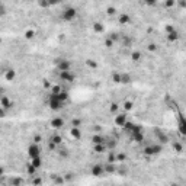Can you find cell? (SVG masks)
Masks as SVG:
<instances>
[{
  "label": "cell",
  "mask_w": 186,
  "mask_h": 186,
  "mask_svg": "<svg viewBox=\"0 0 186 186\" xmlns=\"http://www.w3.org/2000/svg\"><path fill=\"white\" fill-rule=\"evenodd\" d=\"M48 108L51 109V111H60V109H63L64 106H66V103L67 102H64V100H61L57 95H52V93H50L48 95Z\"/></svg>",
  "instance_id": "obj_1"
},
{
  "label": "cell",
  "mask_w": 186,
  "mask_h": 186,
  "mask_svg": "<svg viewBox=\"0 0 186 186\" xmlns=\"http://www.w3.org/2000/svg\"><path fill=\"white\" fill-rule=\"evenodd\" d=\"M76 16H77V10H76L74 7H71V6L66 7V9L61 12V19H63L64 22H71V21H74Z\"/></svg>",
  "instance_id": "obj_2"
},
{
  "label": "cell",
  "mask_w": 186,
  "mask_h": 186,
  "mask_svg": "<svg viewBox=\"0 0 186 186\" xmlns=\"http://www.w3.org/2000/svg\"><path fill=\"white\" fill-rule=\"evenodd\" d=\"M55 67L58 71H69V70H71V63H70V60L60 57L55 60Z\"/></svg>",
  "instance_id": "obj_3"
},
{
  "label": "cell",
  "mask_w": 186,
  "mask_h": 186,
  "mask_svg": "<svg viewBox=\"0 0 186 186\" xmlns=\"http://www.w3.org/2000/svg\"><path fill=\"white\" fill-rule=\"evenodd\" d=\"M161 150H163L161 144H150L147 147H144V154L146 156H154V154H158Z\"/></svg>",
  "instance_id": "obj_4"
},
{
  "label": "cell",
  "mask_w": 186,
  "mask_h": 186,
  "mask_svg": "<svg viewBox=\"0 0 186 186\" xmlns=\"http://www.w3.org/2000/svg\"><path fill=\"white\" fill-rule=\"evenodd\" d=\"M58 77H60V80L61 81H64V83H73L74 81V74L71 73V70H69V71H58Z\"/></svg>",
  "instance_id": "obj_5"
},
{
  "label": "cell",
  "mask_w": 186,
  "mask_h": 186,
  "mask_svg": "<svg viewBox=\"0 0 186 186\" xmlns=\"http://www.w3.org/2000/svg\"><path fill=\"white\" fill-rule=\"evenodd\" d=\"M28 154H29L31 158H32V157H37V156H41V149H39L38 143H32V144L28 147Z\"/></svg>",
  "instance_id": "obj_6"
},
{
  "label": "cell",
  "mask_w": 186,
  "mask_h": 186,
  "mask_svg": "<svg viewBox=\"0 0 186 186\" xmlns=\"http://www.w3.org/2000/svg\"><path fill=\"white\" fill-rule=\"evenodd\" d=\"M92 175H95V176H102V175H105L103 164H102V163L93 164V166H92Z\"/></svg>",
  "instance_id": "obj_7"
},
{
  "label": "cell",
  "mask_w": 186,
  "mask_h": 186,
  "mask_svg": "<svg viewBox=\"0 0 186 186\" xmlns=\"http://www.w3.org/2000/svg\"><path fill=\"white\" fill-rule=\"evenodd\" d=\"M0 106L4 108V109L7 111V109H10V108L13 106V103H12V100H10L7 96H3V95H1V96H0Z\"/></svg>",
  "instance_id": "obj_8"
},
{
  "label": "cell",
  "mask_w": 186,
  "mask_h": 186,
  "mask_svg": "<svg viewBox=\"0 0 186 186\" xmlns=\"http://www.w3.org/2000/svg\"><path fill=\"white\" fill-rule=\"evenodd\" d=\"M127 121H128V116H127L125 113H119V115H115V124H116L118 127H124Z\"/></svg>",
  "instance_id": "obj_9"
},
{
  "label": "cell",
  "mask_w": 186,
  "mask_h": 186,
  "mask_svg": "<svg viewBox=\"0 0 186 186\" xmlns=\"http://www.w3.org/2000/svg\"><path fill=\"white\" fill-rule=\"evenodd\" d=\"M51 127H52V128H63V127H64V119L60 118V116H55V118L51 121Z\"/></svg>",
  "instance_id": "obj_10"
},
{
  "label": "cell",
  "mask_w": 186,
  "mask_h": 186,
  "mask_svg": "<svg viewBox=\"0 0 186 186\" xmlns=\"http://www.w3.org/2000/svg\"><path fill=\"white\" fill-rule=\"evenodd\" d=\"M70 135H71L74 140L81 138V129H80L79 127H71V128H70Z\"/></svg>",
  "instance_id": "obj_11"
},
{
  "label": "cell",
  "mask_w": 186,
  "mask_h": 186,
  "mask_svg": "<svg viewBox=\"0 0 186 186\" xmlns=\"http://www.w3.org/2000/svg\"><path fill=\"white\" fill-rule=\"evenodd\" d=\"M31 164L35 167V169H39L41 166H42V158H41V156H37V157H32L31 158Z\"/></svg>",
  "instance_id": "obj_12"
},
{
  "label": "cell",
  "mask_w": 186,
  "mask_h": 186,
  "mask_svg": "<svg viewBox=\"0 0 186 186\" xmlns=\"http://www.w3.org/2000/svg\"><path fill=\"white\" fill-rule=\"evenodd\" d=\"M4 77H6V80L12 81V80L16 77V71H15V70H12V69H9V70H4Z\"/></svg>",
  "instance_id": "obj_13"
},
{
  "label": "cell",
  "mask_w": 186,
  "mask_h": 186,
  "mask_svg": "<svg viewBox=\"0 0 186 186\" xmlns=\"http://www.w3.org/2000/svg\"><path fill=\"white\" fill-rule=\"evenodd\" d=\"M118 19H119V23H121V25H127V23H129V21H131L129 16H128L127 13H121Z\"/></svg>",
  "instance_id": "obj_14"
},
{
  "label": "cell",
  "mask_w": 186,
  "mask_h": 186,
  "mask_svg": "<svg viewBox=\"0 0 186 186\" xmlns=\"http://www.w3.org/2000/svg\"><path fill=\"white\" fill-rule=\"evenodd\" d=\"M93 31H95L96 34H102V32L105 31V26H103L100 22H95V23H93Z\"/></svg>",
  "instance_id": "obj_15"
},
{
  "label": "cell",
  "mask_w": 186,
  "mask_h": 186,
  "mask_svg": "<svg viewBox=\"0 0 186 186\" xmlns=\"http://www.w3.org/2000/svg\"><path fill=\"white\" fill-rule=\"evenodd\" d=\"M105 141V138L102 137V135H93L92 137V143L93 144H100V143H103Z\"/></svg>",
  "instance_id": "obj_16"
},
{
  "label": "cell",
  "mask_w": 186,
  "mask_h": 186,
  "mask_svg": "<svg viewBox=\"0 0 186 186\" xmlns=\"http://www.w3.org/2000/svg\"><path fill=\"white\" fill-rule=\"evenodd\" d=\"M167 35H169V41H176V39H178V38H179V34H178V31H176V29H175V31H172V32H169V34H167Z\"/></svg>",
  "instance_id": "obj_17"
},
{
  "label": "cell",
  "mask_w": 186,
  "mask_h": 186,
  "mask_svg": "<svg viewBox=\"0 0 186 186\" xmlns=\"http://www.w3.org/2000/svg\"><path fill=\"white\" fill-rule=\"evenodd\" d=\"M131 81V77L128 74H125V73H122L121 74V83H124V84H127V83H129Z\"/></svg>",
  "instance_id": "obj_18"
},
{
  "label": "cell",
  "mask_w": 186,
  "mask_h": 186,
  "mask_svg": "<svg viewBox=\"0 0 186 186\" xmlns=\"http://www.w3.org/2000/svg\"><path fill=\"white\" fill-rule=\"evenodd\" d=\"M51 141H52L55 146H58V144H61V137H60V135H52V137H51Z\"/></svg>",
  "instance_id": "obj_19"
},
{
  "label": "cell",
  "mask_w": 186,
  "mask_h": 186,
  "mask_svg": "<svg viewBox=\"0 0 186 186\" xmlns=\"http://www.w3.org/2000/svg\"><path fill=\"white\" fill-rule=\"evenodd\" d=\"M34 37H35V31H34V29H29V31L25 32V38H26V39H32Z\"/></svg>",
  "instance_id": "obj_20"
},
{
  "label": "cell",
  "mask_w": 186,
  "mask_h": 186,
  "mask_svg": "<svg viewBox=\"0 0 186 186\" xmlns=\"http://www.w3.org/2000/svg\"><path fill=\"white\" fill-rule=\"evenodd\" d=\"M106 13H108L109 16H115V15H116V9H115V7H108Z\"/></svg>",
  "instance_id": "obj_21"
},
{
  "label": "cell",
  "mask_w": 186,
  "mask_h": 186,
  "mask_svg": "<svg viewBox=\"0 0 186 186\" xmlns=\"http://www.w3.org/2000/svg\"><path fill=\"white\" fill-rule=\"evenodd\" d=\"M131 57H132V60H134V61H138V60L141 58V54H140V52H134Z\"/></svg>",
  "instance_id": "obj_22"
},
{
  "label": "cell",
  "mask_w": 186,
  "mask_h": 186,
  "mask_svg": "<svg viewBox=\"0 0 186 186\" xmlns=\"http://www.w3.org/2000/svg\"><path fill=\"white\" fill-rule=\"evenodd\" d=\"M50 6H57L58 3H61V0H47Z\"/></svg>",
  "instance_id": "obj_23"
},
{
  "label": "cell",
  "mask_w": 186,
  "mask_h": 186,
  "mask_svg": "<svg viewBox=\"0 0 186 186\" xmlns=\"http://www.w3.org/2000/svg\"><path fill=\"white\" fill-rule=\"evenodd\" d=\"M113 81H115V83H121V74H119V73L113 74Z\"/></svg>",
  "instance_id": "obj_24"
},
{
  "label": "cell",
  "mask_w": 186,
  "mask_h": 186,
  "mask_svg": "<svg viewBox=\"0 0 186 186\" xmlns=\"http://www.w3.org/2000/svg\"><path fill=\"white\" fill-rule=\"evenodd\" d=\"M173 149H176L178 151H182V150H183V147H182V144H179V143H175V144H173Z\"/></svg>",
  "instance_id": "obj_25"
},
{
  "label": "cell",
  "mask_w": 186,
  "mask_h": 186,
  "mask_svg": "<svg viewBox=\"0 0 186 186\" xmlns=\"http://www.w3.org/2000/svg\"><path fill=\"white\" fill-rule=\"evenodd\" d=\"M146 4H149V6H153V4H156L157 3V0H143Z\"/></svg>",
  "instance_id": "obj_26"
},
{
  "label": "cell",
  "mask_w": 186,
  "mask_h": 186,
  "mask_svg": "<svg viewBox=\"0 0 186 186\" xmlns=\"http://www.w3.org/2000/svg\"><path fill=\"white\" fill-rule=\"evenodd\" d=\"M87 64H89L92 69H96V67H98V64H96L95 61H92V60H87Z\"/></svg>",
  "instance_id": "obj_27"
},
{
  "label": "cell",
  "mask_w": 186,
  "mask_h": 186,
  "mask_svg": "<svg viewBox=\"0 0 186 186\" xmlns=\"http://www.w3.org/2000/svg\"><path fill=\"white\" fill-rule=\"evenodd\" d=\"M4 116H6V109L0 106V118H4Z\"/></svg>",
  "instance_id": "obj_28"
},
{
  "label": "cell",
  "mask_w": 186,
  "mask_h": 186,
  "mask_svg": "<svg viewBox=\"0 0 186 186\" xmlns=\"http://www.w3.org/2000/svg\"><path fill=\"white\" fill-rule=\"evenodd\" d=\"M131 108H132V102H125V109H128V111H129Z\"/></svg>",
  "instance_id": "obj_29"
},
{
  "label": "cell",
  "mask_w": 186,
  "mask_h": 186,
  "mask_svg": "<svg viewBox=\"0 0 186 186\" xmlns=\"http://www.w3.org/2000/svg\"><path fill=\"white\" fill-rule=\"evenodd\" d=\"M173 4H175V0H167V1H166V6H167V7H170V6H173Z\"/></svg>",
  "instance_id": "obj_30"
},
{
  "label": "cell",
  "mask_w": 186,
  "mask_h": 186,
  "mask_svg": "<svg viewBox=\"0 0 186 186\" xmlns=\"http://www.w3.org/2000/svg\"><path fill=\"white\" fill-rule=\"evenodd\" d=\"M111 111H112V112L118 111V105H113V106H112V108H111Z\"/></svg>",
  "instance_id": "obj_31"
},
{
  "label": "cell",
  "mask_w": 186,
  "mask_h": 186,
  "mask_svg": "<svg viewBox=\"0 0 186 186\" xmlns=\"http://www.w3.org/2000/svg\"><path fill=\"white\" fill-rule=\"evenodd\" d=\"M0 96H1V93H0Z\"/></svg>",
  "instance_id": "obj_32"
}]
</instances>
